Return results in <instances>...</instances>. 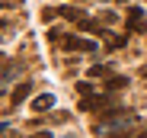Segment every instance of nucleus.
<instances>
[{
	"mask_svg": "<svg viewBox=\"0 0 147 138\" xmlns=\"http://www.w3.org/2000/svg\"><path fill=\"white\" fill-rule=\"evenodd\" d=\"M77 29L86 32V35H96V39H109V35H112L106 22H102V19H93V16H83V19L77 22Z\"/></svg>",
	"mask_w": 147,
	"mask_h": 138,
	"instance_id": "obj_1",
	"label": "nucleus"
},
{
	"mask_svg": "<svg viewBox=\"0 0 147 138\" xmlns=\"http://www.w3.org/2000/svg\"><path fill=\"white\" fill-rule=\"evenodd\" d=\"M64 48H67V52H83V55H90V52H96V42H93V39H83V35H64Z\"/></svg>",
	"mask_w": 147,
	"mask_h": 138,
	"instance_id": "obj_2",
	"label": "nucleus"
},
{
	"mask_svg": "<svg viewBox=\"0 0 147 138\" xmlns=\"http://www.w3.org/2000/svg\"><path fill=\"white\" fill-rule=\"evenodd\" d=\"M128 84H131L128 74H112V77L102 80V90H109V93H118V90H128Z\"/></svg>",
	"mask_w": 147,
	"mask_h": 138,
	"instance_id": "obj_3",
	"label": "nucleus"
},
{
	"mask_svg": "<svg viewBox=\"0 0 147 138\" xmlns=\"http://www.w3.org/2000/svg\"><path fill=\"white\" fill-rule=\"evenodd\" d=\"M29 97H32V80H19V84L13 87V93H10V103L19 106L22 100H29Z\"/></svg>",
	"mask_w": 147,
	"mask_h": 138,
	"instance_id": "obj_4",
	"label": "nucleus"
},
{
	"mask_svg": "<svg viewBox=\"0 0 147 138\" xmlns=\"http://www.w3.org/2000/svg\"><path fill=\"white\" fill-rule=\"evenodd\" d=\"M128 29H134V32L144 29V10L141 7H128Z\"/></svg>",
	"mask_w": 147,
	"mask_h": 138,
	"instance_id": "obj_5",
	"label": "nucleus"
},
{
	"mask_svg": "<svg viewBox=\"0 0 147 138\" xmlns=\"http://www.w3.org/2000/svg\"><path fill=\"white\" fill-rule=\"evenodd\" d=\"M48 109H55V97L51 93H38L32 100V112H48Z\"/></svg>",
	"mask_w": 147,
	"mask_h": 138,
	"instance_id": "obj_6",
	"label": "nucleus"
},
{
	"mask_svg": "<svg viewBox=\"0 0 147 138\" xmlns=\"http://www.w3.org/2000/svg\"><path fill=\"white\" fill-rule=\"evenodd\" d=\"M93 80H106V77H112V64H90V71H86Z\"/></svg>",
	"mask_w": 147,
	"mask_h": 138,
	"instance_id": "obj_7",
	"label": "nucleus"
},
{
	"mask_svg": "<svg viewBox=\"0 0 147 138\" xmlns=\"http://www.w3.org/2000/svg\"><path fill=\"white\" fill-rule=\"evenodd\" d=\"M58 10H61V16L70 19V22H80V19L86 16V10H80V7H58Z\"/></svg>",
	"mask_w": 147,
	"mask_h": 138,
	"instance_id": "obj_8",
	"label": "nucleus"
},
{
	"mask_svg": "<svg viewBox=\"0 0 147 138\" xmlns=\"http://www.w3.org/2000/svg\"><path fill=\"white\" fill-rule=\"evenodd\" d=\"M58 16H61V10H58V7H45V10H42V19H45V26H48V22H55Z\"/></svg>",
	"mask_w": 147,
	"mask_h": 138,
	"instance_id": "obj_9",
	"label": "nucleus"
},
{
	"mask_svg": "<svg viewBox=\"0 0 147 138\" xmlns=\"http://www.w3.org/2000/svg\"><path fill=\"white\" fill-rule=\"evenodd\" d=\"M74 90H77L80 97H93V84H86V80H77V84H74Z\"/></svg>",
	"mask_w": 147,
	"mask_h": 138,
	"instance_id": "obj_10",
	"label": "nucleus"
},
{
	"mask_svg": "<svg viewBox=\"0 0 147 138\" xmlns=\"http://www.w3.org/2000/svg\"><path fill=\"white\" fill-rule=\"evenodd\" d=\"M125 45H128L125 35H109V48H112V52H115V48H125Z\"/></svg>",
	"mask_w": 147,
	"mask_h": 138,
	"instance_id": "obj_11",
	"label": "nucleus"
},
{
	"mask_svg": "<svg viewBox=\"0 0 147 138\" xmlns=\"http://www.w3.org/2000/svg\"><path fill=\"white\" fill-rule=\"evenodd\" d=\"M102 22H106V26H112V22L118 19V13H112V10H102V16H99Z\"/></svg>",
	"mask_w": 147,
	"mask_h": 138,
	"instance_id": "obj_12",
	"label": "nucleus"
},
{
	"mask_svg": "<svg viewBox=\"0 0 147 138\" xmlns=\"http://www.w3.org/2000/svg\"><path fill=\"white\" fill-rule=\"evenodd\" d=\"M32 138H51V132H38V135H32Z\"/></svg>",
	"mask_w": 147,
	"mask_h": 138,
	"instance_id": "obj_13",
	"label": "nucleus"
}]
</instances>
